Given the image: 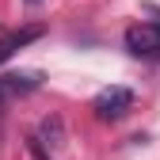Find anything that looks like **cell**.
Segmentation results:
<instances>
[{
  "instance_id": "obj_1",
  "label": "cell",
  "mask_w": 160,
  "mask_h": 160,
  "mask_svg": "<svg viewBox=\"0 0 160 160\" xmlns=\"http://www.w3.org/2000/svg\"><path fill=\"white\" fill-rule=\"evenodd\" d=\"M95 114L103 118V122H114V118H122L130 107H133V92L130 88H122V84H111V88H103L95 95Z\"/></svg>"
},
{
  "instance_id": "obj_2",
  "label": "cell",
  "mask_w": 160,
  "mask_h": 160,
  "mask_svg": "<svg viewBox=\"0 0 160 160\" xmlns=\"http://www.w3.org/2000/svg\"><path fill=\"white\" fill-rule=\"evenodd\" d=\"M126 50L133 57H160V23H133L126 31Z\"/></svg>"
},
{
  "instance_id": "obj_3",
  "label": "cell",
  "mask_w": 160,
  "mask_h": 160,
  "mask_svg": "<svg viewBox=\"0 0 160 160\" xmlns=\"http://www.w3.org/2000/svg\"><path fill=\"white\" fill-rule=\"evenodd\" d=\"M38 84H42L38 72H8V76H0V107L12 103V99H23V95L38 92Z\"/></svg>"
},
{
  "instance_id": "obj_4",
  "label": "cell",
  "mask_w": 160,
  "mask_h": 160,
  "mask_svg": "<svg viewBox=\"0 0 160 160\" xmlns=\"http://www.w3.org/2000/svg\"><path fill=\"white\" fill-rule=\"evenodd\" d=\"M34 38H42V27H23V31H12V34H4V38H0V65H4L15 50L31 46Z\"/></svg>"
},
{
  "instance_id": "obj_5",
  "label": "cell",
  "mask_w": 160,
  "mask_h": 160,
  "mask_svg": "<svg viewBox=\"0 0 160 160\" xmlns=\"http://www.w3.org/2000/svg\"><path fill=\"white\" fill-rule=\"evenodd\" d=\"M38 137H42L46 149H61L65 145V122H61V114H46L42 122H38Z\"/></svg>"
},
{
  "instance_id": "obj_6",
  "label": "cell",
  "mask_w": 160,
  "mask_h": 160,
  "mask_svg": "<svg viewBox=\"0 0 160 160\" xmlns=\"http://www.w3.org/2000/svg\"><path fill=\"white\" fill-rule=\"evenodd\" d=\"M27 149H31V156H34V160H50V156H46V145H42V137H31Z\"/></svg>"
},
{
  "instance_id": "obj_7",
  "label": "cell",
  "mask_w": 160,
  "mask_h": 160,
  "mask_svg": "<svg viewBox=\"0 0 160 160\" xmlns=\"http://www.w3.org/2000/svg\"><path fill=\"white\" fill-rule=\"evenodd\" d=\"M23 4H27V8H42V0H23Z\"/></svg>"
}]
</instances>
